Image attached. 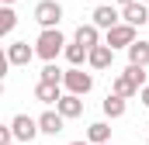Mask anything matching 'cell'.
<instances>
[{"instance_id":"obj_1","label":"cell","mask_w":149,"mask_h":145,"mask_svg":"<svg viewBox=\"0 0 149 145\" xmlns=\"http://www.w3.org/2000/svg\"><path fill=\"white\" fill-rule=\"evenodd\" d=\"M63 48H66V38H63L59 28H49V31H42V35L35 38V55L42 62H56Z\"/></svg>"},{"instance_id":"obj_2","label":"cell","mask_w":149,"mask_h":145,"mask_svg":"<svg viewBox=\"0 0 149 145\" xmlns=\"http://www.w3.org/2000/svg\"><path fill=\"white\" fill-rule=\"evenodd\" d=\"M31 17L42 24V31H49V28H59V21H63V3H59V0H38Z\"/></svg>"},{"instance_id":"obj_3","label":"cell","mask_w":149,"mask_h":145,"mask_svg":"<svg viewBox=\"0 0 149 145\" xmlns=\"http://www.w3.org/2000/svg\"><path fill=\"white\" fill-rule=\"evenodd\" d=\"M63 86H66V93H73V97H83V93H90L94 90V76L83 69H63Z\"/></svg>"},{"instance_id":"obj_4","label":"cell","mask_w":149,"mask_h":145,"mask_svg":"<svg viewBox=\"0 0 149 145\" xmlns=\"http://www.w3.org/2000/svg\"><path fill=\"white\" fill-rule=\"evenodd\" d=\"M10 135H14V142H35L38 138V121L31 114H14L10 117Z\"/></svg>"},{"instance_id":"obj_5","label":"cell","mask_w":149,"mask_h":145,"mask_svg":"<svg viewBox=\"0 0 149 145\" xmlns=\"http://www.w3.org/2000/svg\"><path fill=\"white\" fill-rule=\"evenodd\" d=\"M90 17H94L90 24H94L97 31H101V28H104V31H111L114 24H121V10H118V7H111V3H97Z\"/></svg>"},{"instance_id":"obj_6","label":"cell","mask_w":149,"mask_h":145,"mask_svg":"<svg viewBox=\"0 0 149 145\" xmlns=\"http://www.w3.org/2000/svg\"><path fill=\"white\" fill-rule=\"evenodd\" d=\"M132 41H135V28H132V24H125V21H121V24H114L111 31H108V38H104V45H108V48H128V45H132Z\"/></svg>"},{"instance_id":"obj_7","label":"cell","mask_w":149,"mask_h":145,"mask_svg":"<svg viewBox=\"0 0 149 145\" xmlns=\"http://www.w3.org/2000/svg\"><path fill=\"white\" fill-rule=\"evenodd\" d=\"M56 114L63 117V121H73L83 114V97H73V93H63L59 97V104H56Z\"/></svg>"},{"instance_id":"obj_8","label":"cell","mask_w":149,"mask_h":145,"mask_svg":"<svg viewBox=\"0 0 149 145\" xmlns=\"http://www.w3.org/2000/svg\"><path fill=\"white\" fill-rule=\"evenodd\" d=\"M35 59V48L28 45V41H14V45H7V62L10 66H28Z\"/></svg>"},{"instance_id":"obj_9","label":"cell","mask_w":149,"mask_h":145,"mask_svg":"<svg viewBox=\"0 0 149 145\" xmlns=\"http://www.w3.org/2000/svg\"><path fill=\"white\" fill-rule=\"evenodd\" d=\"M87 62H90V69H111V62H114V52L101 41V45H94L90 52H87Z\"/></svg>"},{"instance_id":"obj_10","label":"cell","mask_w":149,"mask_h":145,"mask_svg":"<svg viewBox=\"0 0 149 145\" xmlns=\"http://www.w3.org/2000/svg\"><path fill=\"white\" fill-rule=\"evenodd\" d=\"M38 135H59L63 128H66V121L56 114V110H45V114H38Z\"/></svg>"},{"instance_id":"obj_11","label":"cell","mask_w":149,"mask_h":145,"mask_svg":"<svg viewBox=\"0 0 149 145\" xmlns=\"http://www.w3.org/2000/svg\"><path fill=\"white\" fill-rule=\"evenodd\" d=\"M121 21L125 24H132V28H139V24H149V10H146V3H128V7H121Z\"/></svg>"},{"instance_id":"obj_12","label":"cell","mask_w":149,"mask_h":145,"mask_svg":"<svg viewBox=\"0 0 149 145\" xmlns=\"http://www.w3.org/2000/svg\"><path fill=\"white\" fill-rule=\"evenodd\" d=\"M125 52H128V66H139V69H146V66H149V41L135 38Z\"/></svg>"},{"instance_id":"obj_13","label":"cell","mask_w":149,"mask_h":145,"mask_svg":"<svg viewBox=\"0 0 149 145\" xmlns=\"http://www.w3.org/2000/svg\"><path fill=\"white\" fill-rule=\"evenodd\" d=\"M59 97H63V86L59 83H42V79L35 83V100H42V104H59Z\"/></svg>"},{"instance_id":"obj_14","label":"cell","mask_w":149,"mask_h":145,"mask_svg":"<svg viewBox=\"0 0 149 145\" xmlns=\"http://www.w3.org/2000/svg\"><path fill=\"white\" fill-rule=\"evenodd\" d=\"M73 41H76V45H83V48L90 52L94 45H101V31H97L94 24H80V28H76V35H73Z\"/></svg>"},{"instance_id":"obj_15","label":"cell","mask_w":149,"mask_h":145,"mask_svg":"<svg viewBox=\"0 0 149 145\" xmlns=\"http://www.w3.org/2000/svg\"><path fill=\"white\" fill-rule=\"evenodd\" d=\"M87 142L90 145H108L111 142V124H108V121H94V124L87 128Z\"/></svg>"},{"instance_id":"obj_16","label":"cell","mask_w":149,"mask_h":145,"mask_svg":"<svg viewBox=\"0 0 149 145\" xmlns=\"http://www.w3.org/2000/svg\"><path fill=\"white\" fill-rule=\"evenodd\" d=\"M101 107H104V117H111V121H118V117H125V110H128V100H121V97H114V93H108Z\"/></svg>"},{"instance_id":"obj_17","label":"cell","mask_w":149,"mask_h":145,"mask_svg":"<svg viewBox=\"0 0 149 145\" xmlns=\"http://www.w3.org/2000/svg\"><path fill=\"white\" fill-rule=\"evenodd\" d=\"M111 93H114V97H121V100H132V97H135L139 90H135V86L128 83V76H125V72H118V76L111 79Z\"/></svg>"},{"instance_id":"obj_18","label":"cell","mask_w":149,"mask_h":145,"mask_svg":"<svg viewBox=\"0 0 149 145\" xmlns=\"http://www.w3.org/2000/svg\"><path fill=\"white\" fill-rule=\"evenodd\" d=\"M63 55H66V62H70L73 69H80V66L87 62V48H83V45H76V41H66Z\"/></svg>"},{"instance_id":"obj_19","label":"cell","mask_w":149,"mask_h":145,"mask_svg":"<svg viewBox=\"0 0 149 145\" xmlns=\"http://www.w3.org/2000/svg\"><path fill=\"white\" fill-rule=\"evenodd\" d=\"M14 28H17V14H14V7H0V38H7Z\"/></svg>"},{"instance_id":"obj_20","label":"cell","mask_w":149,"mask_h":145,"mask_svg":"<svg viewBox=\"0 0 149 145\" xmlns=\"http://www.w3.org/2000/svg\"><path fill=\"white\" fill-rule=\"evenodd\" d=\"M42 83H59V86H63V69H59L56 62H45V66H42Z\"/></svg>"},{"instance_id":"obj_21","label":"cell","mask_w":149,"mask_h":145,"mask_svg":"<svg viewBox=\"0 0 149 145\" xmlns=\"http://www.w3.org/2000/svg\"><path fill=\"white\" fill-rule=\"evenodd\" d=\"M125 76H128V83H132L135 90L146 86V69H139V66H125Z\"/></svg>"},{"instance_id":"obj_22","label":"cell","mask_w":149,"mask_h":145,"mask_svg":"<svg viewBox=\"0 0 149 145\" xmlns=\"http://www.w3.org/2000/svg\"><path fill=\"white\" fill-rule=\"evenodd\" d=\"M14 135H10V124H0V145H10Z\"/></svg>"},{"instance_id":"obj_23","label":"cell","mask_w":149,"mask_h":145,"mask_svg":"<svg viewBox=\"0 0 149 145\" xmlns=\"http://www.w3.org/2000/svg\"><path fill=\"white\" fill-rule=\"evenodd\" d=\"M7 69H10V62H7V48H0V79L7 76Z\"/></svg>"},{"instance_id":"obj_24","label":"cell","mask_w":149,"mask_h":145,"mask_svg":"<svg viewBox=\"0 0 149 145\" xmlns=\"http://www.w3.org/2000/svg\"><path fill=\"white\" fill-rule=\"evenodd\" d=\"M139 100H142V107H149V83L139 90Z\"/></svg>"},{"instance_id":"obj_25","label":"cell","mask_w":149,"mask_h":145,"mask_svg":"<svg viewBox=\"0 0 149 145\" xmlns=\"http://www.w3.org/2000/svg\"><path fill=\"white\" fill-rule=\"evenodd\" d=\"M14 3H17V0H0V7H14Z\"/></svg>"},{"instance_id":"obj_26","label":"cell","mask_w":149,"mask_h":145,"mask_svg":"<svg viewBox=\"0 0 149 145\" xmlns=\"http://www.w3.org/2000/svg\"><path fill=\"white\" fill-rule=\"evenodd\" d=\"M70 145H90V142H87V138H80V142H70Z\"/></svg>"},{"instance_id":"obj_27","label":"cell","mask_w":149,"mask_h":145,"mask_svg":"<svg viewBox=\"0 0 149 145\" xmlns=\"http://www.w3.org/2000/svg\"><path fill=\"white\" fill-rule=\"evenodd\" d=\"M118 3H121V7H128V3H135V0H118Z\"/></svg>"},{"instance_id":"obj_28","label":"cell","mask_w":149,"mask_h":145,"mask_svg":"<svg viewBox=\"0 0 149 145\" xmlns=\"http://www.w3.org/2000/svg\"><path fill=\"white\" fill-rule=\"evenodd\" d=\"M0 97H3V79H0Z\"/></svg>"},{"instance_id":"obj_29","label":"cell","mask_w":149,"mask_h":145,"mask_svg":"<svg viewBox=\"0 0 149 145\" xmlns=\"http://www.w3.org/2000/svg\"><path fill=\"white\" fill-rule=\"evenodd\" d=\"M139 3H149V0H139Z\"/></svg>"},{"instance_id":"obj_30","label":"cell","mask_w":149,"mask_h":145,"mask_svg":"<svg viewBox=\"0 0 149 145\" xmlns=\"http://www.w3.org/2000/svg\"><path fill=\"white\" fill-rule=\"evenodd\" d=\"M108 145H111V142H108Z\"/></svg>"}]
</instances>
